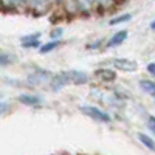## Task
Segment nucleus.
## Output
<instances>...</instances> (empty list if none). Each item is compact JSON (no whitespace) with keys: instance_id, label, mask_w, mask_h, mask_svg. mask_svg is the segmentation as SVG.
<instances>
[{"instance_id":"9b49d317","label":"nucleus","mask_w":155,"mask_h":155,"mask_svg":"<svg viewBox=\"0 0 155 155\" xmlns=\"http://www.w3.org/2000/svg\"><path fill=\"white\" fill-rule=\"evenodd\" d=\"M74 2H76V6L84 12H88L95 6V0H74Z\"/></svg>"},{"instance_id":"4468645a","label":"nucleus","mask_w":155,"mask_h":155,"mask_svg":"<svg viewBox=\"0 0 155 155\" xmlns=\"http://www.w3.org/2000/svg\"><path fill=\"white\" fill-rule=\"evenodd\" d=\"M58 45H59V41H51V42H48V44H45V45H42V47H39V51L45 54V53L53 51L54 48H58Z\"/></svg>"},{"instance_id":"39448f33","label":"nucleus","mask_w":155,"mask_h":155,"mask_svg":"<svg viewBox=\"0 0 155 155\" xmlns=\"http://www.w3.org/2000/svg\"><path fill=\"white\" fill-rule=\"evenodd\" d=\"M41 33H36V34H28V36H23L20 39V42L25 48H37L41 47Z\"/></svg>"},{"instance_id":"aec40b11","label":"nucleus","mask_w":155,"mask_h":155,"mask_svg":"<svg viewBox=\"0 0 155 155\" xmlns=\"http://www.w3.org/2000/svg\"><path fill=\"white\" fill-rule=\"evenodd\" d=\"M147 73H149L150 76H153V74H155V64H153V62L147 64Z\"/></svg>"},{"instance_id":"a211bd4d","label":"nucleus","mask_w":155,"mask_h":155,"mask_svg":"<svg viewBox=\"0 0 155 155\" xmlns=\"http://www.w3.org/2000/svg\"><path fill=\"white\" fill-rule=\"evenodd\" d=\"M61 36H62V28H56L51 33V39H53V41H58V37H61Z\"/></svg>"},{"instance_id":"dca6fc26","label":"nucleus","mask_w":155,"mask_h":155,"mask_svg":"<svg viewBox=\"0 0 155 155\" xmlns=\"http://www.w3.org/2000/svg\"><path fill=\"white\" fill-rule=\"evenodd\" d=\"M147 129H149V132H155V118H153V116H149V118H147Z\"/></svg>"},{"instance_id":"412c9836","label":"nucleus","mask_w":155,"mask_h":155,"mask_svg":"<svg viewBox=\"0 0 155 155\" xmlns=\"http://www.w3.org/2000/svg\"><path fill=\"white\" fill-rule=\"evenodd\" d=\"M8 109H9V104H6V102H0V115H3Z\"/></svg>"},{"instance_id":"7ed1b4c3","label":"nucleus","mask_w":155,"mask_h":155,"mask_svg":"<svg viewBox=\"0 0 155 155\" xmlns=\"http://www.w3.org/2000/svg\"><path fill=\"white\" fill-rule=\"evenodd\" d=\"M51 74L50 71H45V70H36L34 73H31L28 76V82L33 84V85H45V84H50V79H51Z\"/></svg>"},{"instance_id":"f8f14e48","label":"nucleus","mask_w":155,"mask_h":155,"mask_svg":"<svg viewBox=\"0 0 155 155\" xmlns=\"http://www.w3.org/2000/svg\"><path fill=\"white\" fill-rule=\"evenodd\" d=\"M138 140L141 141V144H143L144 147H147L149 150H153V149H155V146H153V140H152L149 135H146V134H140V135H138Z\"/></svg>"},{"instance_id":"ddd939ff","label":"nucleus","mask_w":155,"mask_h":155,"mask_svg":"<svg viewBox=\"0 0 155 155\" xmlns=\"http://www.w3.org/2000/svg\"><path fill=\"white\" fill-rule=\"evenodd\" d=\"M132 19V14H121V16H118V17H113L110 22H109V25H112V27H115V25H120V23H124V22H129Z\"/></svg>"},{"instance_id":"6ab92c4d","label":"nucleus","mask_w":155,"mask_h":155,"mask_svg":"<svg viewBox=\"0 0 155 155\" xmlns=\"http://www.w3.org/2000/svg\"><path fill=\"white\" fill-rule=\"evenodd\" d=\"M112 3V0H95V5H101V6H109Z\"/></svg>"},{"instance_id":"0eeeda50","label":"nucleus","mask_w":155,"mask_h":155,"mask_svg":"<svg viewBox=\"0 0 155 155\" xmlns=\"http://www.w3.org/2000/svg\"><path fill=\"white\" fill-rule=\"evenodd\" d=\"M95 76L102 82H112V81H115L116 73L113 70H110V68H98L95 71Z\"/></svg>"},{"instance_id":"9d476101","label":"nucleus","mask_w":155,"mask_h":155,"mask_svg":"<svg viewBox=\"0 0 155 155\" xmlns=\"http://www.w3.org/2000/svg\"><path fill=\"white\" fill-rule=\"evenodd\" d=\"M140 87L141 90L149 95V96H153L155 95V82L152 79H143V81H140Z\"/></svg>"},{"instance_id":"f257e3e1","label":"nucleus","mask_w":155,"mask_h":155,"mask_svg":"<svg viewBox=\"0 0 155 155\" xmlns=\"http://www.w3.org/2000/svg\"><path fill=\"white\" fill-rule=\"evenodd\" d=\"M79 110L84 113V115H87L88 118H92V120H95V121H98V123H109L112 118H110V115L107 113V112H104L102 109H99V107H96V106H92V104H82L81 107H79Z\"/></svg>"},{"instance_id":"2eb2a0df","label":"nucleus","mask_w":155,"mask_h":155,"mask_svg":"<svg viewBox=\"0 0 155 155\" xmlns=\"http://www.w3.org/2000/svg\"><path fill=\"white\" fill-rule=\"evenodd\" d=\"M2 3L6 8H19L23 3V0H2Z\"/></svg>"},{"instance_id":"20e7f679","label":"nucleus","mask_w":155,"mask_h":155,"mask_svg":"<svg viewBox=\"0 0 155 155\" xmlns=\"http://www.w3.org/2000/svg\"><path fill=\"white\" fill-rule=\"evenodd\" d=\"M67 76V81L68 84H87L88 82V74L81 71V70H67V71H64Z\"/></svg>"},{"instance_id":"1a4fd4ad","label":"nucleus","mask_w":155,"mask_h":155,"mask_svg":"<svg viewBox=\"0 0 155 155\" xmlns=\"http://www.w3.org/2000/svg\"><path fill=\"white\" fill-rule=\"evenodd\" d=\"M48 2L50 0H23V3H27L31 9L36 11H44L48 6Z\"/></svg>"},{"instance_id":"423d86ee","label":"nucleus","mask_w":155,"mask_h":155,"mask_svg":"<svg viewBox=\"0 0 155 155\" xmlns=\"http://www.w3.org/2000/svg\"><path fill=\"white\" fill-rule=\"evenodd\" d=\"M127 39V30H121V31H116L109 41H107V47L113 48V47H118L121 44H124V41Z\"/></svg>"},{"instance_id":"f03ea898","label":"nucleus","mask_w":155,"mask_h":155,"mask_svg":"<svg viewBox=\"0 0 155 155\" xmlns=\"http://www.w3.org/2000/svg\"><path fill=\"white\" fill-rule=\"evenodd\" d=\"M112 65L115 70H121L126 73H132L138 70V64L132 59H127V58H116L112 61Z\"/></svg>"},{"instance_id":"6e6552de","label":"nucleus","mask_w":155,"mask_h":155,"mask_svg":"<svg viewBox=\"0 0 155 155\" xmlns=\"http://www.w3.org/2000/svg\"><path fill=\"white\" fill-rule=\"evenodd\" d=\"M19 101L22 102V104L30 106V107H36V106H39V104L42 102V99L39 98V96H36V95H28V93L20 95V96H19Z\"/></svg>"},{"instance_id":"f3484780","label":"nucleus","mask_w":155,"mask_h":155,"mask_svg":"<svg viewBox=\"0 0 155 155\" xmlns=\"http://www.w3.org/2000/svg\"><path fill=\"white\" fill-rule=\"evenodd\" d=\"M11 62V56H6V54H0V67L2 65H6V64Z\"/></svg>"}]
</instances>
